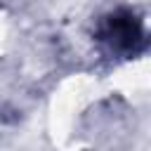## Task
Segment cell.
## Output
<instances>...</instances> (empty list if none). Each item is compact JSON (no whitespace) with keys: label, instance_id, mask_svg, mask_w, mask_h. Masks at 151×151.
<instances>
[{"label":"cell","instance_id":"6da1fadb","mask_svg":"<svg viewBox=\"0 0 151 151\" xmlns=\"http://www.w3.org/2000/svg\"><path fill=\"white\" fill-rule=\"evenodd\" d=\"M97 40L118 57H132L144 47V26L130 9L111 12L97 28Z\"/></svg>","mask_w":151,"mask_h":151}]
</instances>
